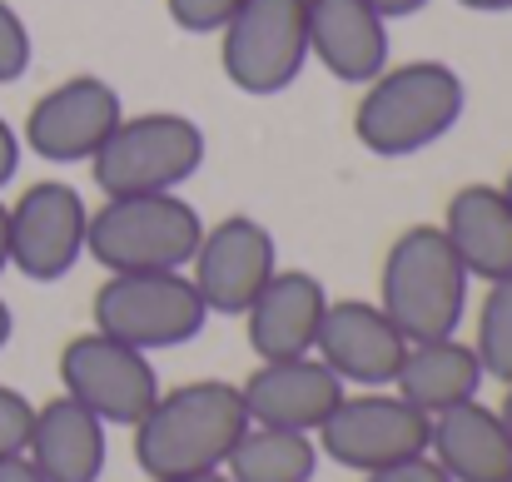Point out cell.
<instances>
[{
	"label": "cell",
	"instance_id": "obj_1",
	"mask_svg": "<svg viewBox=\"0 0 512 482\" xmlns=\"http://www.w3.org/2000/svg\"><path fill=\"white\" fill-rule=\"evenodd\" d=\"M249 413L239 383L194 378L155 398V408L135 423V463L150 482L219 473L244 438Z\"/></svg>",
	"mask_w": 512,
	"mask_h": 482
},
{
	"label": "cell",
	"instance_id": "obj_2",
	"mask_svg": "<svg viewBox=\"0 0 512 482\" xmlns=\"http://www.w3.org/2000/svg\"><path fill=\"white\" fill-rule=\"evenodd\" d=\"M468 110V85L448 60H408L373 75L353 105V135L378 160H408L438 145Z\"/></svg>",
	"mask_w": 512,
	"mask_h": 482
},
{
	"label": "cell",
	"instance_id": "obj_3",
	"mask_svg": "<svg viewBox=\"0 0 512 482\" xmlns=\"http://www.w3.org/2000/svg\"><path fill=\"white\" fill-rule=\"evenodd\" d=\"M468 284L473 279H468L458 249L448 244L443 224H413L383 254L378 309L398 323V333L408 343L448 338L463 328Z\"/></svg>",
	"mask_w": 512,
	"mask_h": 482
},
{
	"label": "cell",
	"instance_id": "obj_4",
	"mask_svg": "<svg viewBox=\"0 0 512 482\" xmlns=\"http://www.w3.org/2000/svg\"><path fill=\"white\" fill-rule=\"evenodd\" d=\"M204 219L184 194H125L90 214L85 254L105 274H174L189 269Z\"/></svg>",
	"mask_w": 512,
	"mask_h": 482
},
{
	"label": "cell",
	"instance_id": "obj_5",
	"mask_svg": "<svg viewBox=\"0 0 512 482\" xmlns=\"http://www.w3.org/2000/svg\"><path fill=\"white\" fill-rule=\"evenodd\" d=\"M209 155L204 130L189 115L150 110V115H125L115 135L100 145L90 160V174L105 199L125 194H179Z\"/></svg>",
	"mask_w": 512,
	"mask_h": 482
},
{
	"label": "cell",
	"instance_id": "obj_6",
	"mask_svg": "<svg viewBox=\"0 0 512 482\" xmlns=\"http://www.w3.org/2000/svg\"><path fill=\"white\" fill-rule=\"evenodd\" d=\"M219 65L239 95H284L309 65V0H244L219 30Z\"/></svg>",
	"mask_w": 512,
	"mask_h": 482
},
{
	"label": "cell",
	"instance_id": "obj_7",
	"mask_svg": "<svg viewBox=\"0 0 512 482\" xmlns=\"http://www.w3.org/2000/svg\"><path fill=\"white\" fill-rule=\"evenodd\" d=\"M90 314H95L100 333H110L140 353L194 343L209 323V309L184 269H174V274H110L95 289Z\"/></svg>",
	"mask_w": 512,
	"mask_h": 482
},
{
	"label": "cell",
	"instance_id": "obj_8",
	"mask_svg": "<svg viewBox=\"0 0 512 482\" xmlns=\"http://www.w3.org/2000/svg\"><path fill=\"white\" fill-rule=\"evenodd\" d=\"M60 383L105 428H135L160 398V373H155L150 353H140L100 328L75 333L60 348Z\"/></svg>",
	"mask_w": 512,
	"mask_h": 482
},
{
	"label": "cell",
	"instance_id": "obj_9",
	"mask_svg": "<svg viewBox=\"0 0 512 482\" xmlns=\"http://www.w3.org/2000/svg\"><path fill=\"white\" fill-rule=\"evenodd\" d=\"M428 433H433V418L418 413L398 393H358V398L343 393V403L324 418L314 438H319V453L348 473H378V468L428 453Z\"/></svg>",
	"mask_w": 512,
	"mask_h": 482
},
{
	"label": "cell",
	"instance_id": "obj_10",
	"mask_svg": "<svg viewBox=\"0 0 512 482\" xmlns=\"http://www.w3.org/2000/svg\"><path fill=\"white\" fill-rule=\"evenodd\" d=\"M125 120V100L100 75H70L65 85L45 90L20 130V145L45 164H90L100 145Z\"/></svg>",
	"mask_w": 512,
	"mask_h": 482
},
{
	"label": "cell",
	"instance_id": "obj_11",
	"mask_svg": "<svg viewBox=\"0 0 512 482\" xmlns=\"http://www.w3.org/2000/svg\"><path fill=\"white\" fill-rule=\"evenodd\" d=\"M90 209L75 184L65 179H35L10 204V269H20L30 284L65 279L85 254Z\"/></svg>",
	"mask_w": 512,
	"mask_h": 482
},
{
	"label": "cell",
	"instance_id": "obj_12",
	"mask_svg": "<svg viewBox=\"0 0 512 482\" xmlns=\"http://www.w3.org/2000/svg\"><path fill=\"white\" fill-rule=\"evenodd\" d=\"M274 269H279V244L249 214H229L214 229H204V239L189 259V279H194L204 309L229 314V319H244V309L274 279Z\"/></svg>",
	"mask_w": 512,
	"mask_h": 482
},
{
	"label": "cell",
	"instance_id": "obj_13",
	"mask_svg": "<svg viewBox=\"0 0 512 482\" xmlns=\"http://www.w3.org/2000/svg\"><path fill=\"white\" fill-rule=\"evenodd\" d=\"M244 413L259 428H289V433H319L324 418L343 403V378L319 358H274L259 363L244 383H239Z\"/></svg>",
	"mask_w": 512,
	"mask_h": 482
},
{
	"label": "cell",
	"instance_id": "obj_14",
	"mask_svg": "<svg viewBox=\"0 0 512 482\" xmlns=\"http://www.w3.org/2000/svg\"><path fill=\"white\" fill-rule=\"evenodd\" d=\"M314 353L339 373L343 383L358 388H393L408 338L398 333V323L388 319L373 299H329L324 323H319V343Z\"/></svg>",
	"mask_w": 512,
	"mask_h": 482
},
{
	"label": "cell",
	"instance_id": "obj_15",
	"mask_svg": "<svg viewBox=\"0 0 512 482\" xmlns=\"http://www.w3.org/2000/svg\"><path fill=\"white\" fill-rule=\"evenodd\" d=\"M324 309H329V294H324V284L314 274H304V269H274V279L244 309L249 348L259 353V363L314 353Z\"/></svg>",
	"mask_w": 512,
	"mask_h": 482
},
{
	"label": "cell",
	"instance_id": "obj_16",
	"mask_svg": "<svg viewBox=\"0 0 512 482\" xmlns=\"http://www.w3.org/2000/svg\"><path fill=\"white\" fill-rule=\"evenodd\" d=\"M388 20L368 0H309V60L343 85H368L388 70Z\"/></svg>",
	"mask_w": 512,
	"mask_h": 482
},
{
	"label": "cell",
	"instance_id": "obj_17",
	"mask_svg": "<svg viewBox=\"0 0 512 482\" xmlns=\"http://www.w3.org/2000/svg\"><path fill=\"white\" fill-rule=\"evenodd\" d=\"M428 458L453 482H508L512 478V433L498 408L468 398L448 413H433Z\"/></svg>",
	"mask_w": 512,
	"mask_h": 482
},
{
	"label": "cell",
	"instance_id": "obj_18",
	"mask_svg": "<svg viewBox=\"0 0 512 482\" xmlns=\"http://www.w3.org/2000/svg\"><path fill=\"white\" fill-rule=\"evenodd\" d=\"M25 458L40 468L45 482H100L105 458H110L105 423L90 408H80L70 393H60L35 408Z\"/></svg>",
	"mask_w": 512,
	"mask_h": 482
},
{
	"label": "cell",
	"instance_id": "obj_19",
	"mask_svg": "<svg viewBox=\"0 0 512 482\" xmlns=\"http://www.w3.org/2000/svg\"><path fill=\"white\" fill-rule=\"evenodd\" d=\"M443 234L458 249L468 279H512V199L503 184H463L448 199Z\"/></svg>",
	"mask_w": 512,
	"mask_h": 482
},
{
	"label": "cell",
	"instance_id": "obj_20",
	"mask_svg": "<svg viewBox=\"0 0 512 482\" xmlns=\"http://www.w3.org/2000/svg\"><path fill=\"white\" fill-rule=\"evenodd\" d=\"M483 363L473 353V343H463L458 333L448 338H428V343H408L403 353V368L393 378V393L408 398L418 413H448L468 398H478L483 388Z\"/></svg>",
	"mask_w": 512,
	"mask_h": 482
},
{
	"label": "cell",
	"instance_id": "obj_21",
	"mask_svg": "<svg viewBox=\"0 0 512 482\" xmlns=\"http://www.w3.org/2000/svg\"><path fill=\"white\" fill-rule=\"evenodd\" d=\"M314 468H319L314 433L259 428V423L244 428V438L234 443L224 463L229 482H314Z\"/></svg>",
	"mask_w": 512,
	"mask_h": 482
},
{
	"label": "cell",
	"instance_id": "obj_22",
	"mask_svg": "<svg viewBox=\"0 0 512 482\" xmlns=\"http://www.w3.org/2000/svg\"><path fill=\"white\" fill-rule=\"evenodd\" d=\"M473 353H478L483 373H493L498 383H512V279L488 284V294L478 304Z\"/></svg>",
	"mask_w": 512,
	"mask_h": 482
},
{
	"label": "cell",
	"instance_id": "obj_23",
	"mask_svg": "<svg viewBox=\"0 0 512 482\" xmlns=\"http://www.w3.org/2000/svg\"><path fill=\"white\" fill-rule=\"evenodd\" d=\"M30 60H35L30 25H25V15H20L10 0H0V85H15V80H25Z\"/></svg>",
	"mask_w": 512,
	"mask_h": 482
},
{
	"label": "cell",
	"instance_id": "obj_24",
	"mask_svg": "<svg viewBox=\"0 0 512 482\" xmlns=\"http://www.w3.org/2000/svg\"><path fill=\"white\" fill-rule=\"evenodd\" d=\"M244 0H165L170 20L184 35H219Z\"/></svg>",
	"mask_w": 512,
	"mask_h": 482
},
{
	"label": "cell",
	"instance_id": "obj_25",
	"mask_svg": "<svg viewBox=\"0 0 512 482\" xmlns=\"http://www.w3.org/2000/svg\"><path fill=\"white\" fill-rule=\"evenodd\" d=\"M30 423H35V403H30L20 388L0 383V458L25 453V443H30Z\"/></svg>",
	"mask_w": 512,
	"mask_h": 482
},
{
	"label": "cell",
	"instance_id": "obj_26",
	"mask_svg": "<svg viewBox=\"0 0 512 482\" xmlns=\"http://www.w3.org/2000/svg\"><path fill=\"white\" fill-rule=\"evenodd\" d=\"M363 482H453L428 453H418V458H403V463H393V468H378V473H363Z\"/></svg>",
	"mask_w": 512,
	"mask_h": 482
},
{
	"label": "cell",
	"instance_id": "obj_27",
	"mask_svg": "<svg viewBox=\"0 0 512 482\" xmlns=\"http://www.w3.org/2000/svg\"><path fill=\"white\" fill-rule=\"evenodd\" d=\"M20 155H25V145H20V130L0 115V189L15 179V169H20Z\"/></svg>",
	"mask_w": 512,
	"mask_h": 482
},
{
	"label": "cell",
	"instance_id": "obj_28",
	"mask_svg": "<svg viewBox=\"0 0 512 482\" xmlns=\"http://www.w3.org/2000/svg\"><path fill=\"white\" fill-rule=\"evenodd\" d=\"M0 482H45V478H40V468L25 453H15V458H0Z\"/></svg>",
	"mask_w": 512,
	"mask_h": 482
},
{
	"label": "cell",
	"instance_id": "obj_29",
	"mask_svg": "<svg viewBox=\"0 0 512 482\" xmlns=\"http://www.w3.org/2000/svg\"><path fill=\"white\" fill-rule=\"evenodd\" d=\"M383 20H403V15H418L423 5H433V0H368Z\"/></svg>",
	"mask_w": 512,
	"mask_h": 482
},
{
	"label": "cell",
	"instance_id": "obj_30",
	"mask_svg": "<svg viewBox=\"0 0 512 482\" xmlns=\"http://www.w3.org/2000/svg\"><path fill=\"white\" fill-rule=\"evenodd\" d=\"M10 269V204L0 199V274Z\"/></svg>",
	"mask_w": 512,
	"mask_h": 482
},
{
	"label": "cell",
	"instance_id": "obj_31",
	"mask_svg": "<svg viewBox=\"0 0 512 482\" xmlns=\"http://www.w3.org/2000/svg\"><path fill=\"white\" fill-rule=\"evenodd\" d=\"M463 10H478V15H503V10H512V0H458Z\"/></svg>",
	"mask_w": 512,
	"mask_h": 482
},
{
	"label": "cell",
	"instance_id": "obj_32",
	"mask_svg": "<svg viewBox=\"0 0 512 482\" xmlns=\"http://www.w3.org/2000/svg\"><path fill=\"white\" fill-rule=\"evenodd\" d=\"M10 333H15V314H10V304L0 299V348L10 343Z\"/></svg>",
	"mask_w": 512,
	"mask_h": 482
},
{
	"label": "cell",
	"instance_id": "obj_33",
	"mask_svg": "<svg viewBox=\"0 0 512 482\" xmlns=\"http://www.w3.org/2000/svg\"><path fill=\"white\" fill-rule=\"evenodd\" d=\"M165 482H229V473L219 468V473H194V478H165Z\"/></svg>",
	"mask_w": 512,
	"mask_h": 482
},
{
	"label": "cell",
	"instance_id": "obj_34",
	"mask_svg": "<svg viewBox=\"0 0 512 482\" xmlns=\"http://www.w3.org/2000/svg\"><path fill=\"white\" fill-rule=\"evenodd\" d=\"M498 413H503V423H508V433H512V383H508V393H503V408Z\"/></svg>",
	"mask_w": 512,
	"mask_h": 482
},
{
	"label": "cell",
	"instance_id": "obj_35",
	"mask_svg": "<svg viewBox=\"0 0 512 482\" xmlns=\"http://www.w3.org/2000/svg\"><path fill=\"white\" fill-rule=\"evenodd\" d=\"M503 189H508V199H512V174H508V184H503Z\"/></svg>",
	"mask_w": 512,
	"mask_h": 482
},
{
	"label": "cell",
	"instance_id": "obj_36",
	"mask_svg": "<svg viewBox=\"0 0 512 482\" xmlns=\"http://www.w3.org/2000/svg\"><path fill=\"white\" fill-rule=\"evenodd\" d=\"M508 482H512V478H508Z\"/></svg>",
	"mask_w": 512,
	"mask_h": 482
}]
</instances>
